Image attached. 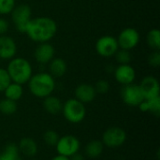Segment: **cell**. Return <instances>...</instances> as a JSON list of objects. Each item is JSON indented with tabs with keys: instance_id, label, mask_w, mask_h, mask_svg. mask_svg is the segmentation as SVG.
<instances>
[{
	"instance_id": "30",
	"label": "cell",
	"mask_w": 160,
	"mask_h": 160,
	"mask_svg": "<svg viewBox=\"0 0 160 160\" xmlns=\"http://www.w3.org/2000/svg\"><path fill=\"white\" fill-rule=\"evenodd\" d=\"M148 63L153 68H158L160 66V52L154 51L148 57Z\"/></svg>"
},
{
	"instance_id": "2",
	"label": "cell",
	"mask_w": 160,
	"mask_h": 160,
	"mask_svg": "<svg viewBox=\"0 0 160 160\" xmlns=\"http://www.w3.org/2000/svg\"><path fill=\"white\" fill-rule=\"evenodd\" d=\"M27 83L30 93L38 98L51 96L55 89V80L49 72L33 74Z\"/></svg>"
},
{
	"instance_id": "5",
	"label": "cell",
	"mask_w": 160,
	"mask_h": 160,
	"mask_svg": "<svg viewBox=\"0 0 160 160\" xmlns=\"http://www.w3.org/2000/svg\"><path fill=\"white\" fill-rule=\"evenodd\" d=\"M11 14V20L14 27L20 33H24L26 26L32 19V9L27 4H20L15 6Z\"/></svg>"
},
{
	"instance_id": "16",
	"label": "cell",
	"mask_w": 160,
	"mask_h": 160,
	"mask_svg": "<svg viewBox=\"0 0 160 160\" xmlns=\"http://www.w3.org/2000/svg\"><path fill=\"white\" fill-rule=\"evenodd\" d=\"M17 146L20 154L27 158H33L38 154V143L36 142L35 140H33L30 137H24L21 139Z\"/></svg>"
},
{
	"instance_id": "34",
	"label": "cell",
	"mask_w": 160,
	"mask_h": 160,
	"mask_svg": "<svg viewBox=\"0 0 160 160\" xmlns=\"http://www.w3.org/2000/svg\"><path fill=\"white\" fill-rule=\"evenodd\" d=\"M51 160H70L68 158H66V157H63V156H60V155H57L55 156L54 158H52Z\"/></svg>"
},
{
	"instance_id": "4",
	"label": "cell",
	"mask_w": 160,
	"mask_h": 160,
	"mask_svg": "<svg viewBox=\"0 0 160 160\" xmlns=\"http://www.w3.org/2000/svg\"><path fill=\"white\" fill-rule=\"evenodd\" d=\"M65 119L71 124H79L82 122L86 116L85 104L82 103L78 99L69 98L62 107V112Z\"/></svg>"
},
{
	"instance_id": "13",
	"label": "cell",
	"mask_w": 160,
	"mask_h": 160,
	"mask_svg": "<svg viewBox=\"0 0 160 160\" xmlns=\"http://www.w3.org/2000/svg\"><path fill=\"white\" fill-rule=\"evenodd\" d=\"M55 50L52 44L49 42L39 43L34 52V56L36 61L40 65H47L51 62L52 58H54Z\"/></svg>"
},
{
	"instance_id": "14",
	"label": "cell",
	"mask_w": 160,
	"mask_h": 160,
	"mask_svg": "<svg viewBox=\"0 0 160 160\" xmlns=\"http://www.w3.org/2000/svg\"><path fill=\"white\" fill-rule=\"evenodd\" d=\"M17 53V44L15 40L6 35L0 36V60H10Z\"/></svg>"
},
{
	"instance_id": "31",
	"label": "cell",
	"mask_w": 160,
	"mask_h": 160,
	"mask_svg": "<svg viewBox=\"0 0 160 160\" xmlns=\"http://www.w3.org/2000/svg\"><path fill=\"white\" fill-rule=\"evenodd\" d=\"M8 28H9L8 22L5 18L0 17V36L5 35L8 31Z\"/></svg>"
},
{
	"instance_id": "12",
	"label": "cell",
	"mask_w": 160,
	"mask_h": 160,
	"mask_svg": "<svg viewBox=\"0 0 160 160\" xmlns=\"http://www.w3.org/2000/svg\"><path fill=\"white\" fill-rule=\"evenodd\" d=\"M144 99H150L157 97H160V86L159 82L157 78L153 76H146L144 77L141 83L139 84Z\"/></svg>"
},
{
	"instance_id": "3",
	"label": "cell",
	"mask_w": 160,
	"mask_h": 160,
	"mask_svg": "<svg viewBox=\"0 0 160 160\" xmlns=\"http://www.w3.org/2000/svg\"><path fill=\"white\" fill-rule=\"evenodd\" d=\"M6 69L11 82L21 85L27 83L33 75L31 64L23 57H14L10 59Z\"/></svg>"
},
{
	"instance_id": "9",
	"label": "cell",
	"mask_w": 160,
	"mask_h": 160,
	"mask_svg": "<svg viewBox=\"0 0 160 160\" xmlns=\"http://www.w3.org/2000/svg\"><path fill=\"white\" fill-rule=\"evenodd\" d=\"M116 39L118 42L119 49L131 51L132 49L136 48L140 43L141 36L137 29L133 27H127L120 32Z\"/></svg>"
},
{
	"instance_id": "6",
	"label": "cell",
	"mask_w": 160,
	"mask_h": 160,
	"mask_svg": "<svg viewBox=\"0 0 160 160\" xmlns=\"http://www.w3.org/2000/svg\"><path fill=\"white\" fill-rule=\"evenodd\" d=\"M127 132L119 127H112L107 128L102 135V143L104 146L114 149L121 147L127 141Z\"/></svg>"
},
{
	"instance_id": "15",
	"label": "cell",
	"mask_w": 160,
	"mask_h": 160,
	"mask_svg": "<svg viewBox=\"0 0 160 160\" xmlns=\"http://www.w3.org/2000/svg\"><path fill=\"white\" fill-rule=\"evenodd\" d=\"M74 95L76 99L83 104H87L95 100L97 97V92L93 85L89 83H81L75 88Z\"/></svg>"
},
{
	"instance_id": "33",
	"label": "cell",
	"mask_w": 160,
	"mask_h": 160,
	"mask_svg": "<svg viewBox=\"0 0 160 160\" xmlns=\"http://www.w3.org/2000/svg\"><path fill=\"white\" fill-rule=\"evenodd\" d=\"M69 159L70 160H84V158H83V156H82V155L79 154V152H78V153H76L75 155H73L72 157H70V158H69Z\"/></svg>"
},
{
	"instance_id": "8",
	"label": "cell",
	"mask_w": 160,
	"mask_h": 160,
	"mask_svg": "<svg viewBox=\"0 0 160 160\" xmlns=\"http://www.w3.org/2000/svg\"><path fill=\"white\" fill-rule=\"evenodd\" d=\"M120 94L123 102L129 107H138L139 104L144 100V97L139 84L130 83L123 85Z\"/></svg>"
},
{
	"instance_id": "27",
	"label": "cell",
	"mask_w": 160,
	"mask_h": 160,
	"mask_svg": "<svg viewBox=\"0 0 160 160\" xmlns=\"http://www.w3.org/2000/svg\"><path fill=\"white\" fill-rule=\"evenodd\" d=\"M15 6V0H0V14H10Z\"/></svg>"
},
{
	"instance_id": "17",
	"label": "cell",
	"mask_w": 160,
	"mask_h": 160,
	"mask_svg": "<svg viewBox=\"0 0 160 160\" xmlns=\"http://www.w3.org/2000/svg\"><path fill=\"white\" fill-rule=\"evenodd\" d=\"M68 69L66 61L60 57H54L49 63V73L55 79L63 77Z\"/></svg>"
},
{
	"instance_id": "1",
	"label": "cell",
	"mask_w": 160,
	"mask_h": 160,
	"mask_svg": "<svg viewBox=\"0 0 160 160\" xmlns=\"http://www.w3.org/2000/svg\"><path fill=\"white\" fill-rule=\"evenodd\" d=\"M24 33L34 42H49L57 33V23L53 19L45 16L32 18Z\"/></svg>"
},
{
	"instance_id": "24",
	"label": "cell",
	"mask_w": 160,
	"mask_h": 160,
	"mask_svg": "<svg viewBox=\"0 0 160 160\" xmlns=\"http://www.w3.org/2000/svg\"><path fill=\"white\" fill-rule=\"evenodd\" d=\"M58 140H59V135L57 134V132H55L52 129H49L45 131L43 134V141L45 144L50 147H55Z\"/></svg>"
},
{
	"instance_id": "32",
	"label": "cell",
	"mask_w": 160,
	"mask_h": 160,
	"mask_svg": "<svg viewBox=\"0 0 160 160\" xmlns=\"http://www.w3.org/2000/svg\"><path fill=\"white\" fill-rule=\"evenodd\" d=\"M138 108H139V109H140V111H141V112H149V108H148L147 100H146V99H144L143 101H142V102L139 104Z\"/></svg>"
},
{
	"instance_id": "21",
	"label": "cell",
	"mask_w": 160,
	"mask_h": 160,
	"mask_svg": "<svg viewBox=\"0 0 160 160\" xmlns=\"http://www.w3.org/2000/svg\"><path fill=\"white\" fill-rule=\"evenodd\" d=\"M0 160H22L17 144L12 142L7 144L0 153Z\"/></svg>"
},
{
	"instance_id": "23",
	"label": "cell",
	"mask_w": 160,
	"mask_h": 160,
	"mask_svg": "<svg viewBox=\"0 0 160 160\" xmlns=\"http://www.w3.org/2000/svg\"><path fill=\"white\" fill-rule=\"evenodd\" d=\"M147 44L154 51H158L160 49V31L158 28L151 29L146 37Z\"/></svg>"
},
{
	"instance_id": "10",
	"label": "cell",
	"mask_w": 160,
	"mask_h": 160,
	"mask_svg": "<svg viewBox=\"0 0 160 160\" xmlns=\"http://www.w3.org/2000/svg\"><path fill=\"white\" fill-rule=\"evenodd\" d=\"M119 50L116 38L106 35L100 37L96 42V52L102 57H112Z\"/></svg>"
},
{
	"instance_id": "7",
	"label": "cell",
	"mask_w": 160,
	"mask_h": 160,
	"mask_svg": "<svg viewBox=\"0 0 160 160\" xmlns=\"http://www.w3.org/2000/svg\"><path fill=\"white\" fill-rule=\"evenodd\" d=\"M55 148L58 155L69 158L79 152L81 148V142L79 139L73 135H65L59 137Z\"/></svg>"
},
{
	"instance_id": "26",
	"label": "cell",
	"mask_w": 160,
	"mask_h": 160,
	"mask_svg": "<svg viewBox=\"0 0 160 160\" xmlns=\"http://www.w3.org/2000/svg\"><path fill=\"white\" fill-rule=\"evenodd\" d=\"M146 100H147L148 108H149L148 112H151L155 116L158 117L160 115V97H157V98L146 99Z\"/></svg>"
},
{
	"instance_id": "25",
	"label": "cell",
	"mask_w": 160,
	"mask_h": 160,
	"mask_svg": "<svg viewBox=\"0 0 160 160\" xmlns=\"http://www.w3.org/2000/svg\"><path fill=\"white\" fill-rule=\"evenodd\" d=\"M114 55H115L116 61L119 63V65L129 64L131 62V59H132V55L130 53V51L124 50V49H119Z\"/></svg>"
},
{
	"instance_id": "22",
	"label": "cell",
	"mask_w": 160,
	"mask_h": 160,
	"mask_svg": "<svg viewBox=\"0 0 160 160\" xmlns=\"http://www.w3.org/2000/svg\"><path fill=\"white\" fill-rule=\"evenodd\" d=\"M18 110V105L16 101L10 100L8 98H4L0 100V112L5 115H12Z\"/></svg>"
},
{
	"instance_id": "18",
	"label": "cell",
	"mask_w": 160,
	"mask_h": 160,
	"mask_svg": "<svg viewBox=\"0 0 160 160\" xmlns=\"http://www.w3.org/2000/svg\"><path fill=\"white\" fill-rule=\"evenodd\" d=\"M43 99V108L50 114H58L62 112L63 103L59 98L51 95Z\"/></svg>"
},
{
	"instance_id": "11",
	"label": "cell",
	"mask_w": 160,
	"mask_h": 160,
	"mask_svg": "<svg viewBox=\"0 0 160 160\" xmlns=\"http://www.w3.org/2000/svg\"><path fill=\"white\" fill-rule=\"evenodd\" d=\"M113 74L116 82L122 85L133 83L136 79V71L129 64L119 65L116 68H114Z\"/></svg>"
},
{
	"instance_id": "29",
	"label": "cell",
	"mask_w": 160,
	"mask_h": 160,
	"mask_svg": "<svg viewBox=\"0 0 160 160\" xmlns=\"http://www.w3.org/2000/svg\"><path fill=\"white\" fill-rule=\"evenodd\" d=\"M97 94H101L104 95L110 90V83L106 80H99L97 82L96 85L94 86Z\"/></svg>"
},
{
	"instance_id": "19",
	"label": "cell",
	"mask_w": 160,
	"mask_h": 160,
	"mask_svg": "<svg viewBox=\"0 0 160 160\" xmlns=\"http://www.w3.org/2000/svg\"><path fill=\"white\" fill-rule=\"evenodd\" d=\"M104 144L99 140H93L85 146V155L90 158H97L100 157L104 150Z\"/></svg>"
},
{
	"instance_id": "28",
	"label": "cell",
	"mask_w": 160,
	"mask_h": 160,
	"mask_svg": "<svg viewBox=\"0 0 160 160\" xmlns=\"http://www.w3.org/2000/svg\"><path fill=\"white\" fill-rule=\"evenodd\" d=\"M10 82L11 80L7 69L0 68V92H4V90L8 87V85Z\"/></svg>"
},
{
	"instance_id": "20",
	"label": "cell",
	"mask_w": 160,
	"mask_h": 160,
	"mask_svg": "<svg viewBox=\"0 0 160 160\" xmlns=\"http://www.w3.org/2000/svg\"><path fill=\"white\" fill-rule=\"evenodd\" d=\"M4 94H5L6 98H8L10 100H13V101L17 102L22 97V94H23L22 85L11 82L8 85V87L4 90Z\"/></svg>"
}]
</instances>
